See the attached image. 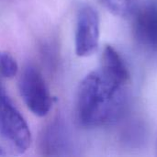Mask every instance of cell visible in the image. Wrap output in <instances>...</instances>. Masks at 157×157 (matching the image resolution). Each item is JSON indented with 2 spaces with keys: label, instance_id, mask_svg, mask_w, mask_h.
Listing matches in <instances>:
<instances>
[{
  "label": "cell",
  "instance_id": "8992f818",
  "mask_svg": "<svg viewBox=\"0 0 157 157\" xmlns=\"http://www.w3.org/2000/svg\"><path fill=\"white\" fill-rule=\"evenodd\" d=\"M98 1L112 15L124 18L132 17L139 5V0H98Z\"/></svg>",
  "mask_w": 157,
  "mask_h": 157
},
{
  "label": "cell",
  "instance_id": "277c9868",
  "mask_svg": "<svg viewBox=\"0 0 157 157\" xmlns=\"http://www.w3.org/2000/svg\"><path fill=\"white\" fill-rule=\"evenodd\" d=\"M100 22L97 10L89 6H83L77 14L75 28V53L79 57H87L96 52L99 44Z\"/></svg>",
  "mask_w": 157,
  "mask_h": 157
},
{
  "label": "cell",
  "instance_id": "52a82bcc",
  "mask_svg": "<svg viewBox=\"0 0 157 157\" xmlns=\"http://www.w3.org/2000/svg\"><path fill=\"white\" fill-rule=\"evenodd\" d=\"M18 70L17 63L14 57L6 52H0V75L5 78H13Z\"/></svg>",
  "mask_w": 157,
  "mask_h": 157
},
{
  "label": "cell",
  "instance_id": "3957f363",
  "mask_svg": "<svg viewBox=\"0 0 157 157\" xmlns=\"http://www.w3.org/2000/svg\"><path fill=\"white\" fill-rule=\"evenodd\" d=\"M19 93L28 109L36 116L44 117L52 109V97L40 72L32 64L22 71L18 82Z\"/></svg>",
  "mask_w": 157,
  "mask_h": 157
},
{
  "label": "cell",
  "instance_id": "6da1fadb",
  "mask_svg": "<svg viewBox=\"0 0 157 157\" xmlns=\"http://www.w3.org/2000/svg\"><path fill=\"white\" fill-rule=\"evenodd\" d=\"M130 74L121 54L109 45L104 48L100 67L80 83L76 114L86 128H100L116 122L128 103Z\"/></svg>",
  "mask_w": 157,
  "mask_h": 157
},
{
  "label": "cell",
  "instance_id": "ba28073f",
  "mask_svg": "<svg viewBox=\"0 0 157 157\" xmlns=\"http://www.w3.org/2000/svg\"><path fill=\"white\" fill-rule=\"evenodd\" d=\"M155 153H156V155H157V139H156V144H155Z\"/></svg>",
  "mask_w": 157,
  "mask_h": 157
},
{
  "label": "cell",
  "instance_id": "7a4b0ae2",
  "mask_svg": "<svg viewBox=\"0 0 157 157\" xmlns=\"http://www.w3.org/2000/svg\"><path fill=\"white\" fill-rule=\"evenodd\" d=\"M31 143L29 128L6 94L0 75V155L23 154Z\"/></svg>",
  "mask_w": 157,
  "mask_h": 157
},
{
  "label": "cell",
  "instance_id": "5b68a950",
  "mask_svg": "<svg viewBox=\"0 0 157 157\" xmlns=\"http://www.w3.org/2000/svg\"><path fill=\"white\" fill-rule=\"evenodd\" d=\"M133 30L136 39L149 48L157 47V3L148 2L137 6L133 15Z\"/></svg>",
  "mask_w": 157,
  "mask_h": 157
}]
</instances>
